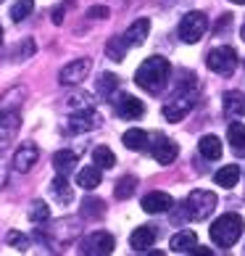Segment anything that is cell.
<instances>
[{
  "instance_id": "14",
  "label": "cell",
  "mask_w": 245,
  "mask_h": 256,
  "mask_svg": "<svg viewBox=\"0 0 245 256\" xmlns=\"http://www.w3.org/2000/svg\"><path fill=\"white\" fill-rule=\"evenodd\" d=\"M177 154H180V148H177V143H174V140H166V138H161V140L156 143V148H153V158H156L161 166L174 164Z\"/></svg>"
},
{
  "instance_id": "19",
  "label": "cell",
  "mask_w": 245,
  "mask_h": 256,
  "mask_svg": "<svg viewBox=\"0 0 245 256\" xmlns=\"http://www.w3.org/2000/svg\"><path fill=\"white\" fill-rule=\"evenodd\" d=\"M198 150H201L203 158L216 161V158H222V140L216 135H203L201 143H198Z\"/></svg>"
},
{
  "instance_id": "26",
  "label": "cell",
  "mask_w": 245,
  "mask_h": 256,
  "mask_svg": "<svg viewBox=\"0 0 245 256\" xmlns=\"http://www.w3.org/2000/svg\"><path fill=\"white\" fill-rule=\"evenodd\" d=\"M135 188H137V180L132 177V174H127V177H121L119 182H116V190L114 193H116L119 201H127V198L135 193Z\"/></svg>"
},
{
  "instance_id": "17",
  "label": "cell",
  "mask_w": 245,
  "mask_h": 256,
  "mask_svg": "<svg viewBox=\"0 0 245 256\" xmlns=\"http://www.w3.org/2000/svg\"><path fill=\"white\" fill-rule=\"evenodd\" d=\"M169 246H172L174 254H193V248L198 246V235H195L193 230H182V232L174 235Z\"/></svg>"
},
{
  "instance_id": "10",
  "label": "cell",
  "mask_w": 245,
  "mask_h": 256,
  "mask_svg": "<svg viewBox=\"0 0 245 256\" xmlns=\"http://www.w3.org/2000/svg\"><path fill=\"white\" fill-rule=\"evenodd\" d=\"M98 124H100V116L92 111V106H84L82 111H77L69 119V130L71 132H90V130H95Z\"/></svg>"
},
{
  "instance_id": "28",
  "label": "cell",
  "mask_w": 245,
  "mask_h": 256,
  "mask_svg": "<svg viewBox=\"0 0 245 256\" xmlns=\"http://www.w3.org/2000/svg\"><path fill=\"white\" fill-rule=\"evenodd\" d=\"M227 138H230V143L235 150H245V124H230V132H227Z\"/></svg>"
},
{
  "instance_id": "32",
  "label": "cell",
  "mask_w": 245,
  "mask_h": 256,
  "mask_svg": "<svg viewBox=\"0 0 245 256\" xmlns=\"http://www.w3.org/2000/svg\"><path fill=\"white\" fill-rule=\"evenodd\" d=\"M32 53H34V42H32V40H24V42L13 50V58H16V61H26V58H32Z\"/></svg>"
},
{
  "instance_id": "18",
  "label": "cell",
  "mask_w": 245,
  "mask_h": 256,
  "mask_svg": "<svg viewBox=\"0 0 245 256\" xmlns=\"http://www.w3.org/2000/svg\"><path fill=\"white\" fill-rule=\"evenodd\" d=\"M222 106H224V114H227V116H240V114L245 111V98H243V92H238V90L224 92Z\"/></svg>"
},
{
  "instance_id": "5",
  "label": "cell",
  "mask_w": 245,
  "mask_h": 256,
  "mask_svg": "<svg viewBox=\"0 0 245 256\" xmlns=\"http://www.w3.org/2000/svg\"><path fill=\"white\" fill-rule=\"evenodd\" d=\"M193 106H195V90H193V92H185V90L180 88V90L174 92L172 100L164 103V116H166L169 122H182L187 114L193 111Z\"/></svg>"
},
{
  "instance_id": "7",
  "label": "cell",
  "mask_w": 245,
  "mask_h": 256,
  "mask_svg": "<svg viewBox=\"0 0 245 256\" xmlns=\"http://www.w3.org/2000/svg\"><path fill=\"white\" fill-rule=\"evenodd\" d=\"M114 235L111 232H92V235H87L84 238V243H82V254H90V256H95V254H100V256H108L111 251H114Z\"/></svg>"
},
{
  "instance_id": "27",
  "label": "cell",
  "mask_w": 245,
  "mask_h": 256,
  "mask_svg": "<svg viewBox=\"0 0 245 256\" xmlns=\"http://www.w3.org/2000/svg\"><path fill=\"white\" fill-rule=\"evenodd\" d=\"M32 11H34V0H16L13 8H11V18L18 24V22H24Z\"/></svg>"
},
{
  "instance_id": "38",
  "label": "cell",
  "mask_w": 245,
  "mask_h": 256,
  "mask_svg": "<svg viewBox=\"0 0 245 256\" xmlns=\"http://www.w3.org/2000/svg\"><path fill=\"white\" fill-rule=\"evenodd\" d=\"M0 45H3V26H0Z\"/></svg>"
},
{
  "instance_id": "35",
  "label": "cell",
  "mask_w": 245,
  "mask_h": 256,
  "mask_svg": "<svg viewBox=\"0 0 245 256\" xmlns=\"http://www.w3.org/2000/svg\"><path fill=\"white\" fill-rule=\"evenodd\" d=\"M66 8H69V3L58 6V8L53 11V24H63V14H66Z\"/></svg>"
},
{
  "instance_id": "36",
  "label": "cell",
  "mask_w": 245,
  "mask_h": 256,
  "mask_svg": "<svg viewBox=\"0 0 245 256\" xmlns=\"http://www.w3.org/2000/svg\"><path fill=\"white\" fill-rule=\"evenodd\" d=\"M5 182H8V164H5V158H0V190H3Z\"/></svg>"
},
{
  "instance_id": "4",
  "label": "cell",
  "mask_w": 245,
  "mask_h": 256,
  "mask_svg": "<svg viewBox=\"0 0 245 256\" xmlns=\"http://www.w3.org/2000/svg\"><path fill=\"white\" fill-rule=\"evenodd\" d=\"M185 208L193 220H206V216L214 214L216 208V193L211 190H193L185 201Z\"/></svg>"
},
{
  "instance_id": "21",
  "label": "cell",
  "mask_w": 245,
  "mask_h": 256,
  "mask_svg": "<svg viewBox=\"0 0 245 256\" xmlns=\"http://www.w3.org/2000/svg\"><path fill=\"white\" fill-rule=\"evenodd\" d=\"M77 185L84 190H95L100 185V166H84L77 172Z\"/></svg>"
},
{
  "instance_id": "9",
  "label": "cell",
  "mask_w": 245,
  "mask_h": 256,
  "mask_svg": "<svg viewBox=\"0 0 245 256\" xmlns=\"http://www.w3.org/2000/svg\"><path fill=\"white\" fill-rule=\"evenodd\" d=\"M37 158H40V150H37V146L24 143V146H18L16 154H13V169L24 174V172H29V169L37 164Z\"/></svg>"
},
{
  "instance_id": "2",
  "label": "cell",
  "mask_w": 245,
  "mask_h": 256,
  "mask_svg": "<svg viewBox=\"0 0 245 256\" xmlns=\"http://www.w3.org/2000/svg\"><path fill=\"white\" fill-rule=\"evenodd\" d=\"M243 235V216L240 214H222L219 220L211 224V240L222 248H230L240 240Z\"/></svg>"
},
{
  "instance_id": "20",
  "label": "cell",
  "mask_w": 245,
  "mask_h": 256,
  "mask_svg": "<svg viewBox=\"0 0 245 256\" xmlns=\"http://www.w3.org/2000/svg\"><path fill=\"white\" fill-rule=\"evenodd\" d=\"M53 166L58 174L69 177V172H74V166H77V154H74V150H58V154L53 156Z\"/></svg>"
},
{
  "instance_id": "3",
  "label": "cell",
  "mask_w": 245,
  "mask_h": 256,
  "mask_svg": "<svg viewBox=\"0 0 245 256\" xmlns=\"http://www.w3.org/2000/svg\"><path fill=\"white\" fill-rule=\"evenodd\" d=\"M206 30H209V16L203 11H190V14H185L182 22H180V40L193 45L206 34Z\"/></svg>"
},
{
  "instance_id": "40",
  "label": "cell",
  "mask_w": 245,
  "mask_h": 256,
  "mask_svg": "<svg viewBox=\"0 0 245 256\" xmlns=\"http://www.w3.org/2000/svg\"><path fill=\"white\" fill-rule=\"evenodd\" d=\"M243 40H245V24H243Z\"/></svg>"
},
{
  "instance_id": "37",
  "label": "cell",
  "mask_w": 245,
  "mask_h": 256,
  "mask_svg": "<svg viewBox=\"0 0 245 256\" xmlns=\"http://www.w3.org/2000/svg\"><path fill=\"white\" fill-rule=\"evenodd\" d=\"M230 22H232V14H224V16L219 18V24H216V32H222L224 26H230Z\"/></svg>"
},
{
  "instance_id": "22",
  "label": "cell",
  "mask_w": 245,
  "mask_h": 256,
  "mask_svg": "<svg viewBox=\"0 0 245 256\" xmlns=\"http://www.w3.org/2000/svg\"><path fill=\"white\" fill-rule=\"evenodd\" d=\"M238 180H240V166L238 164H227V166H222L219 172L214 174V182L222 185V188H235Z\"/></svg>"
},
{
  "instance_id": "24",
  "label": "cell",
  "mask_w": 245,
  "mask_h": 256,
  "mask_svg": "<svg viewBox=\"0 0 245 256\" xmlns=\"http://www.w3.org/2000/svg\"><path fill=\"white\" fill-rule=\"evenodd\" d=\"M92 161H95V166H100V169H111L116 164V156L108 146H98L95 150H92Z\"/></svg>"
},
{
  "instance_id": "16",
  "label": "cell",
  "mask_w": 245,
  "mask_h": 256,
  "mask_svg": "<svg viewBox=\"0 0 245 256\" xmlns=\"http://www.w3.org/2000/svg\"><path fill=\"white\" fill-rule=\"evenodd\" d=\"M50 196L55 198V204H63V206H69L71 204V198H74V190H71V185H69V180H66L63 174H58L50 182Z\"/></svg>"
},
{
  "instance_id": "23",
  "label": "cell",
  "mask_w": 245,
  "mask_h": 256,
  "mask_svg": "<svg viewBox=\"0 0 245 256\" xmlns=\"http://www.w3.org/2000/svg\"><path fill=\"white\" fill-rule=\"evenodd\" d=\"M121 143H124L129 150H145V148H148V132L137 130V127H132V130H127V132H124Z\"/></svg>"
},
{
  "instance_id": "11",
  "label": "cell",
  "mask_w": 245,
  "mask_h": 256,
  "mask_svg": "<svg viewBox=\"0 0 245 256\" xmlns=\"http://www.w3.org/2000/svg\"><path fill=\"white\" fill-rule=\"evenodd\" d=\"M156 238H158V232H156V227L153 224H140L135 232L129 235V246L135 251H148V248H153V243H156Z\"/></svg>"
},
{
  "instance_id": "41",
  "label": "cell",
  "mask_w": 245,
  "mask_h": 256,
  "mask_svg": "<svg viewBox=\"0 0 245 256\" xmlns=\"http://www.w3.org/2000/svg\"><path fill=\"white\" fill-rule=\"evenodd\" d=\"M0 3H3V0H0Z\"/></svg>"
},
{
  "instance_id": "34",
  "label": "cell",
  "mask_w": 245,
  "mask_h": 256,
  "mask_svg": "<svg viewBox=\"0 0 245 256\" xmlns=\"http://www.w3.org/2000/svg\"><path fill=\"white\" fill-rule=\"evenodd\" d=\"M87 16H90V18H108L111 11H108L106 6H92L90 11H87Z\"/></svg>"
},
{
  "instance_id": "33",
  "label": "cell",
  "mask_w": 245,
  "mask_h": 256,
  "mask_svg": "<svg viewBox=\"0 0 245 256\" xmlns=\"http://www.w3.org/2000/svg\"><path fill=\"white\" fill-rule=\"evenodd\" d=\"M11 246H18V251H26V238L21 232H8V238H5Z\"/></svg>"
},
{
  "instance_id": "1",
  "label": "cell",
  "mask_w": 245,
  "mask_h": 256,
  "mask_svg": "<svg viewBox=\"0 0 245 256\" xmlns=\"http://www.w3.org/2000/svg\"><path fill=\"white\" fill-rule=\"evenodd\" d=\"M169 74H172V64L166 58H161V56H150L135 72V82L145 92H161L169 82Z\"/></svg>"
},
{
  "instance_id": "31",
  "label": "cell",
  "mask_w": 245,
  "mask_h": 256,
  "mask_svg": "<svg viewBox=\"0 0 245 256\" xmlns=\"http://www.w3.org/2000/svg\"><path fill=\"white\" fill-rule=\"evenodd\" d=\"M29 220L32 222H48L50 220V208L45 201H34L32 208H29Z\"/></svg>"
},
{
  "instance_id": "8",
  "label": "cell",
  "mask_w": 245,
  "mask_h": 256,
  "mask_svg": "<svg viewBox=\"0 0 245 256\" xmlns=\"http://www.w3.org/2000/svg\"><path fill=\"white\" fill-rule=\"evenodd\" d=\"M92 69V61L90 58H77L71 64H66L61 74H58V82L61 84H79L82 80H87V74Z\"/></svg>"
},
{
  "instance_id": "6",
  "label": "cell",
  "mask_w": 245,
  "mask_h": 256,
  "mask_svg": "<svg viewBox=\"0 0 245 256\" xmlns=\"http://www.w3.org/2000/svg\"><path fill=\"white\" fill-rule=\"evenodd\" d=\"M206 64H209V69L214 74H219V77H230V74L235 72V66H238V53H235L232 48H227V45H222V48H214L209 53Z\"/></svg>"
},
{
  "instance_id": "39",
  "label": "cell",
  "mask_w": 245,
  "mask_h": 256,
  "mask_svg": "<svg viewBox=\"0 0 245 256\" xmlns=\"http://www.w3.org/2000/svg\"><path fill=\"white\" fill-rule=\"evenodd\" d=\"M232 3H240V6H245V0H232Z\"/></svg>"
},
{
  "instance_id": "30",
  "label": "cell",
  "mask_w": 245,
  "mask_h": 256,
  "mask_svg": "<svg viewBox=\"0 0 245 256\" xmlns=\"http://www.w3.org/2000/svg\"><path fill=\"white\" fill-rule=\"evenodd\" d=\"M116 88H119V77H116V74H108V72H106V74L98 80V92H100L103 98H108Z\"/></svg>"
},
{
  "instance_id": "29",
  "label": "cell",
  "mask_w": 245,
  "mask_h": 256,
  "mask_svg": "<svg viewBox=\"0 0 245 256\" xmlns=\"http://www.w3.org/2000/svg\"><path fill=\"white\" fill-rule=\"evenodd\" d=\"M103 201L100 198H84L82 201V216H90V220H95V216H103Z\"/></svg>"
},
{
  "instance_id": "12",
  "label": "cell",
  "mask_w": 245,
  "mask_h": 256,
  "mask_svg": "<svg viewBox=\"0 0 245 256\" xmlns=\"http://www.w3.org/2000/svg\"><path fill=\"white\" fill-rule=\"evenodd\" d=\"M143 212H148V214H161V212H172V206H174V201H172V196L169 193H161V190H153V193H148L145 198H143Z\"/></svg>"
},
{
  "instance_id": "15",
  "label": "cell",
  "mask_w": 245,
  "mask_h": 256,
  "mask_svg": "<svg viewBox=\"0 0 245 256\" xmlns=\"http://www.w3.org/2000/svg\"><path fill=\"white\" fill-rule=\"evenodd\" d=\"M148 32H150V22H148V18H137V22L129 24V30L121 34V37H124L127 45H143Z\"/></svg>"
},
{
  "instance_id": "13",
  "label": "cell",
  "mask_w": 245,
  "mask_h": 256,
  "mask_svg": "<svg viewBox=\"0 0 245 256\" xmlns=\"http://www.w3.org/2000/svg\"><path fill=\"white\" fill-rule=\"evenodd\" d=\"M116 111H119V116H124V119H140L145 114V106H143V100H137L135 96H121L116 100Z\"/></svg>"
},
{
  "instance_id": "25",
  "label": "cell",
  "mask_w": 245,
  "mask_h": 256,
  "mask_svg": "<svg viewBox=\"0 0 245 256\" xmlns=\"http://www.w3.org/2000/svg\"><path fill=\"white\" fill-rule=\"evenodd\" d=\"M127 48L129 45L124 42V37H111L108 45H106V53H108V58L111 61H124V56H127Z\"/></svg>"
}]
</instances>
